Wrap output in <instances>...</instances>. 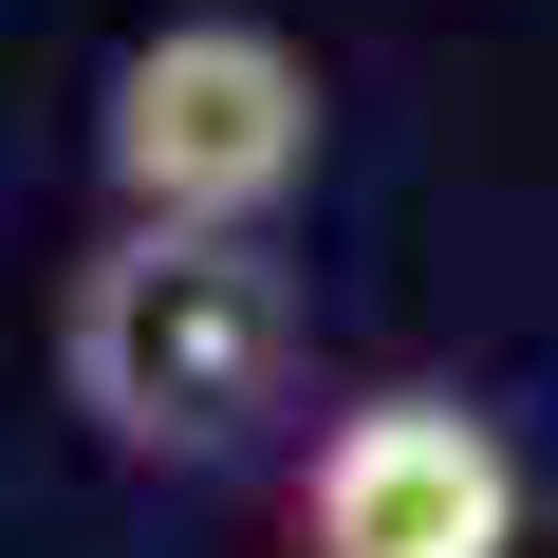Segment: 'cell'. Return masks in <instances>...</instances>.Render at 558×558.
Listing matches in <instances>:
<instances>
[{"instance_id":"1","label":"cell","mask_w":558,"mask_h":558,"mask_svg":"<svg viewBox=\"0 0 558 558\" xmlns=\"http://www.w3.org/2000/svg\"><path fill=\"white\" fill-rule=\"evenodd\" d=\"M299 260L279 242H205V223H112L75 260V299H57V391L94 410L112 465H242L279 447V410H299Z\"/></svg>"},{"instance_id":"2","label":"cell","mask_w":558,"mask_h":558,"mask_svg":"<svg viewBox=\"0 0 558 558\" xmlns=\"http://www.w3.org/2000/svg\"><path fill=\"white\" fill-rule=\"evenodd\" d=\"M317 57L279 20H149L94 75V186L112 223H205V242H279V205L317 186Z\"/></svg>"},{"instance_id":"3","label":"cell","mask_w":558,"mask_h":558,"mask_svg":"<svg viewBox=\"0 0 558 558\" xmlns=\"http://www.w3.org/2000/svg\"><path fill=\"white\" fill-rule=\"evenodd\" d=\"M299 558H521V447L465 391H354L299 465Z\"/></svg>"}]
</instances>
